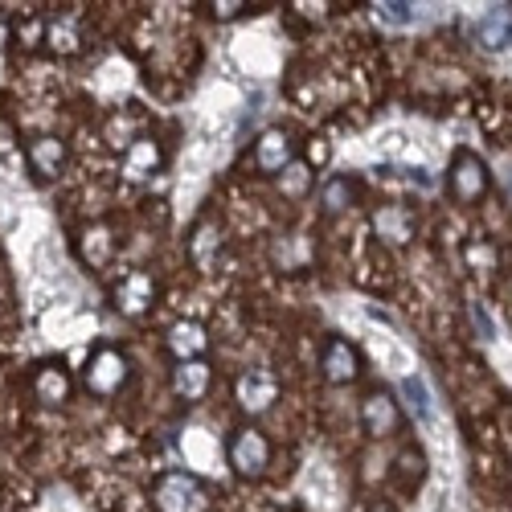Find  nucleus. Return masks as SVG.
Segmentation results:
<instances>
[{
  "instance_id": "nucleus-1",
  "label": "nucleus",
  "mask_w": 512,
  "mask_h": 512,
  "mask_svg": "<svg viewBox=\"0 0 512 512\" xmlns=\"http://www.w3.org/2000/svg\"><path fill=\"white\" fill-rule=\"evenodd\" d=\"M127 377H132V365H127V357L119 349H95L87 357V369H82V386H87V394L95 398H115L123 386H127Z\"/></svg>"
},
{
  "instance_id": "nucleus-2",
  "label": "nucleus",
  "mask_w": 512,
  "mask_h": 512,
  "mask_svg": "<svg viewBox=\"0 0 512 512\" xmlns=\"http://www.w3.org/2000/svg\"><path fill=\"white\" fill-rule=\"evenodd\" d=\"M271 439L263 431H254V426H242V431L230 435V447H226V459L238 476L254 480V476H263L267 467H271Z\"/></svg>"
},
{
  "instance_id": "nucleus-3",
  "label": "nucleus",
  "mask_w": 512,
  "mask_h": 512,
  "mask_svg": "<svg viewBox=\"0 0 512 512\" xmlns=\"http://www.w3.org/2000/svg\"><path fill=\"white\" fill-rule=\"evenodd\" d=\"M488 164L476 156V152H467V148H459L455 156H451V168H447V189H451V197L459 201V205H472V201H480L484 193H488Z\"/></svg>"
},
{
  "instance_id": "nucleus-4",
  "label": "nucleus",
  "mask_w": 512,
  "mask_h": 512,
  "mask_svg": "<svg viewBox=\"0 0 512 512\" xmlns=\"http://www.w3.org/2000/svg\"><path fill=\"white\" fill-rule=\"evenodd\" d=\"M156 508L160 512H201L205 508V488L193 472H168L156 484Z\"/></svg>"
},
{
  "instance_id": "nucleus-5",
  "label": "nucleus",
  "mask_w": 512,
  "mask_h": 512,
  "mask_svg": "<svg viewBox=\"0 0 512 512\" xmlns=\"http://www.w3.org/2000/svg\"><path fill=\"white\" fill-rule=\"evenodd\" d=\"M234 398H238V406H242L246 414H263V410H271L275 398H279V381H275V373H267V369H246V373L234 381Z\"/></svg>"
},
{
  "instance_id": "nucleus-6",
  "label": "nucleus",
  "mask_w": 512,
  "mask_h": 512,
  "mask_svg": "<svg viewBox=\"0 0 512 512\" xmlns=\"http://www.w3.org/2000/svg\"><path fill=\"white\" fill-rule=\"evenodd\" d=\"M361 426H365V435H373V439H390V435H398V426H402V410H398V402H394L386 390L365 394V402H361Z\"/></svg>"
},
{
  "instance_id": "nucleus-7",
  "label": "nucleus",
  "mask_w": 512,
  "mask_h": 512,
  "mask_svg": "<svg viewBox=\"0 0 512 512\" xmlns=\"http://www.w3.org/2000/svg\"><path fill=\"white\" fill-rule=\"evenodd\" d=\"M320 369L332 386H349V381H357V373H361V357L345 336H328L324 353H320Z\"/></svg>"
},
{
  "instance_id": "nucleus-8",
  "label": "nucleus",
  "mask_w": 512,
  "mask_h": 512,
  "mask_svg": "<svg viewBox=\"0 0 512 512\" xmlns=\"http://www.w3.org/2000/svg\"><path fill=\"white\" fill-rule=\"evenodd\" d=\"M25 160H29V168L41 181H54V177H62V168L70 160V148H66L62 136H33L29 148H25Z\"/></svg>"
},
{
  "instance_id": "nucleus-9",
  "label": "nucleus",
  "mask_w": 512,
  "mask_h": 512,
  "mask_svg": "<svg viewBox=\"0 0 512 512\" xmlns=\"http://www.w3.org/2000/svg\"><path fill=\"white\" fill-rule=\"evenodd\" d=\"M152 304H156V283L148 271H127L115 283V308L123 316H144Z\"/></svg>"
},
{
  "instance_id": "nucleus-10",
  "label": "nucleus",
  "mask_w": 512,
  "mask_h": 512,
  "mask_svg": "<svg viewBox=\"0 0 512 512\" xmlns=\"http://www.w3.org/2000/svg\"><path fill=\"white\" fill-rule=\"evenodd\" d=\"M160 164H164V148H160V140H152V136H136L132 144L123 148V177H127V181H148V177H156Z\"/></svg>"
},
{
  "instance_id": "nucleus-11",
  "label": "nucleus",
  "mask_w": 512,
  "mask_h": 512,
  "mask_svg": "<svg viewBox=\"0 0 512 512\" xmlns=\"http://www.w3.org/2000/svg\"><path fill=\"white\" fill-rule=\"evenodd\" d=\"M70 394H74V377H70V369L62 361L37 365V373H33V398L37 402L62 406V402H70Z\"/></svg>"
},
{
  "instance_id": "nucleus-12",
  "label": "nucleus",
  "mask_w": 512,
  "mask_h": 512,
  "mask_svg": "<svg viewBox=\"0 0 512 512\" xmlns=\"http://www.w3.org/2000/svg\"><path fill=\"white\" fill-rule=\"evenodd\" d=\"M164 345H168V353L177 357V365L181 361H201L205 349H209V332H205L201 320H177L173 328H168Z\"/></svg>"
},
{
  "instance_id": "nucleus-13",
  "label": "nucleus",
  "mask_w": 512,
  "mask_h": 512,
  "mask_svg": "<svg viewBox=\"0 0 512 512\" xmlns=\"http://www.w3.org/2000/svg\"><path fill=\"white\" fill-rule=\"evenodd\" d=\"M287 164H291V136L283 127H267L259 144H254V168L259 173H283Z\"/></svg>"
},
{
  "instance_id": "nucleus-14",
  "label": "nucleus",
  "mask_w": 512,
  "mask_h": 512,
  "mask_svg": "<svg viewBox=\"0 0 512 512\" xmlns=\"http://www.w3.org/2000/svg\"><path fill=\"white\" fill-rule=\"evenodd\" d=\"M213 386V369L205 361H181L173 369V394L185 398V402H201Z\"/></svg>"
},
{
  "instance_id": "nucleus-15",
  "label": "nucleus",
  "mask_w": 512,
  "mask_h": 512,
  "mask_svg": "<svg viewBox=\"0 0 512 512\" xmlns=\"http://www.w3.org/2000/svg\"><path fill=\"white\" fill-rule=\"evenodd\" d=\"M373 230L390 246H406L414 238V218H410V209H402V205H381L373 213Z\"/></svg>"
},
{
  "instance_id": "nucleus-16",
  "label": "nucleus",
  "mask_w": 512,
  "mask_h": 512,
  "mask_svg": "<svg viewBox=\"0 0 512 512\" xmlns=\"http://www.w3.org/2000/svg\"><path fill=\"white\" fill-rule=\"evenodd\" d=\"M218 250H222V230L213 226V222H201V226L193 230V242H189V254H193V263L209 271L213 263H218Z\"/></svg>"
},
{
  "instance_id": "nucleus-17",
  "label": "nucleus",
  "mask_w": 512,
  "mask_h": 512,
  "mask_svg": "<svg viewBox=\"0 0 512 512\" xmlns=\"http://www.w3.org/2000/svg\"><path fill=\"white\" fill-rule=\"evenodd\" d=\"M46 46H50L54 54H62V58H70V54H78V50H82V37H78V29H74V21H66V17H58V21H50V25H46Z\"/></svg>"
},
{
  "instance_id": "nucleus-18",
  "label": "nucleus",
  "mask_w": 512,
  "mask_h": 512,
  "mask_svg": "<svg viewBox=\"0 0 512 512\" xmlns=\"http://www.w3.org/2000/svg\"><path fill=\"white\" fill-rule=\"evenodd\" d=\"M312 168L304 164V160H291L287 168H283V177H279V189H283V197H291V201H300V197H308V189H312Z\"/></svg>"
},
{
  "instance_id": "nucleus-19",
  "label": "nucleus",
  "mask_w": 512,
  "mask_h": 512,
  "mask_svg": "<svg viewBox=\"0 0 512 512\" xmlns=\"http://www.w3.org/2000/svg\"><path fill=\"white\" fill-rule=\"evenodd\" d=\"M111 250H115V242H111V234L103 226H91L87 234H82V254H87L91 267H103L111 259Z\"/></svg>"
},
{
  "instance_id": "nucleus-20",
  "label": "nucleus",
  "mask_w": 512,
  "mask_h": 512,
  "mask_svg": "<svg viewBox=\"0 0 512 512\" xmlns=\"http://www.w3.org/2000/svg\"><path fill=\"white\" fill-rule=\"evenodd\" d=\"M463 259H467V267L472 271H496V263H500V254H496V246L488 242V238H472L467 242V250H463Z\"/></svg>"
},
{
  "instance_id": "nucleus-21",
  "label": "nucleus",
  "mask_w": 512,
  "mask_h": 512,
  "mask_svg": "<svg viewBox=\"0 0 512 512\" xmlns=\"http://www.w3.org/2000/svg\"><path fill=\"white\" fill-rule=\"evenodd\" d=\"M320 201H324V209H328V213H340V209H349V201H353V185H349L345 177H332V181L324 185Z\"/></svg>"
},
{
  "instance_id": "nucleus-22",
  "label": "nucleus",
  "mask_w": 512,
  "mask_h": 512,
  "mask_svg": "<svg viewBox=\"0 0 512 512\" xmlns=\"http://www.w3.org/2000/svg\"><path fill=\"white\" fill-rule=\"evenodd\" d=\"M328 160H332V144L320 140V136H312L308 148H304V164H308V168H324Z\"/></svg>"
},
{
  "instance_id": "nucleus-23",
  "label": "nucleus",
  "mask_w": 512,
  "mask_h": 512,
  "mask_svg": "<svg viewBox=\"0 0 512 512\" xmlns=\"http://www.w3.org/2000/svg\"><path fill=\"white\" fill-rule=\"evenodd\" d=\"M377 21L406 25V21H414V13H410V5H377Z\"/></svg>"
},
{
  "instance_id": "nucleus-24",
  "label": "nucleus",
  "mask_w": 512,
  "mask_h": 512,
  "mask_svg": "<svg viewBox=\"0 0 512 512\" xmlns=\"http://www.w3.org/2000/svg\"><path fill=\"white\" fill-rule=\"evenodd\" d=\"M213 9V17L218 21H234V17H242L250 5H242V0H218V5H209Z\"/></svg>"
},
{
  "instance_id": "nucleus-25",
  "label": "nucleus",
  "mask_w": 512,
  "mask_h": 512,
  "mask_svg": "<svg viewBox=\"0 0 512 512\" xmlns=\"http://www.w3.org/2000/svg\"><path fill=\"white\" fill-rule=\"evenodd\" d=\"M5 41H9V21H5V13H0V50H5Z\"/></svg>"
}]
</instances>
